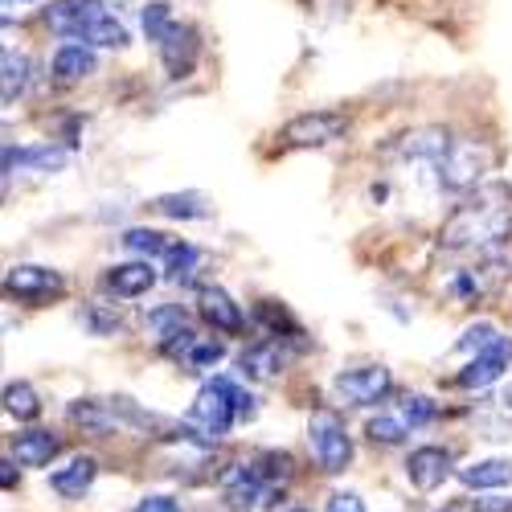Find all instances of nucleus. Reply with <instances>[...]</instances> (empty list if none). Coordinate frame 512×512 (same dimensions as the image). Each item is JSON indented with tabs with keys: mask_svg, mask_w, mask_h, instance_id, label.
<instances>
[{
	"mask_svg": "<svg viewBox=\"0 0 512 512\" xmlns=\"http://www.w3.org/2000/svg\"><path fill=\"white\" fill-rule=\"evenodd\" d=\"M324 512H365V500L357 492H332Z\"/></svg>",
	"mask_w": 512,
	"mask_h": 512,
	"instance_id": "obj_36",
	"label": "nucleus"
},
{
	"mask_svg": "<svg viewBox=\"0 0 512 512\" xmlns=\"http://www.w3.org/2000/svg\"><path fill=\"white\" fill-rule=\"evenodd\" d=\"M291 512H308V508H291Z\"/></svg>",
	"mask_w": 512,
	"mask_h": 512,
	"instance_id": "obj_42",
	"label": "nucleus"
},
{
	"mask_svg": "<svg viewBox=\"0 0 512 512\" xmlns=\"http://www.w3.org/2000/svg\"><path fill=\"white\" fill-rule=\"evenodd\" d=\"M29 70H33V62H29L25 54L5 50V78H0V99H5V107H13V103L25 95V87H29Z\"/></svg>",
	"mask_w": 512,
	"mask_h": 512,
	"instance_id": "obj_26",
	"label": "nucleus"
},
{
	"mask_svg": "<svg viewBox=\"0 0 512 512\" xmlns=\"http://www.w3.org/2000/svg\"><path fill=\"white\" fill-rule=\"evenodd\" d=\"M451 476V451L447 447H414L406 459V480L418 492H435Z\"/></svg>",
	"mask_w": 512,
	"mask_h": 512,
	"instance_id": "obj_12",
	"label": "nucleus"
},
{
	"mask_svg": "<svg viewBox=\"0 0 512 512\" xmlns=\"http://www.w3.org/2000/svg\"><path fill=\"white\" fill-rule=\"evenodd\" d=\"M136 512H181V504L173 496H144L136 504Z\"/></svg>",
	"mask_w": 512,
	"mask_h": 512,
	"instance_id": "obj_37",
	"label": "nucleus"
},
{
	"mask_svg": "<svg viewBox=\"0 0 512 512\" xmlns=\"http://www.w3.org/2000/svg\"><path fill=\"white\" fill-rule=\"evenodd\" d=\"M127 250H132V254H140V259H160V254H164V259H168V254H173V238H168V234H160V230H144V226H132V230H123V238H119Z\"/></svg>",
	"mask_w": 512,
	"mask_h": 512,
	"instance_id": "obj_25",
	"label": "nucleus"
},
{
	"mask_svg": "<svg viewBox=\"0 0 512 512\" xmlns=\"http://www.w3.org/2000/svg\"><path fill=\"white\" fill-rule=\"evenodd\" d=\"M99 70V54L91 46H82V41H66V46L54 50V62H50V74L54 82H62V87H74V82L91 78Z\"/></svg>",
	"mask_w": 512,
	"mask_h": 512,
	"instance_id": "obj_16",
	"label": "nucleus"
},
{
	"mask_svg": "<svg viewBox=\"0 0 512 512\" xmlns=\"http://www.w3.org/2000/svg\"><path fill=\"white\" fill-rule=\"evenodd\" d=\"M287 361H291L287 345H283V340H271V336L254 340L250 349L238 353V369H242V377H254V381H271V377H279Z\"/></svg>",
	"mask_w": 512,
	"mask_h": 512,
	"instance_id": "obj_14",
	"label": "nucleus"
},
{
	"mask_svg": "<svg viewBox=\"0 0 512 512\" xmlns=\"http://www.w3.org/2000/svg\"><path fill=\"white\" fill-rule=\"evenodd\" d=\"M5 291H9V300H17V304L41 308V304L58 300V295L66 291V279H62L54 267L21 263V267H9V275H5Z\"/></svg>",
	"mask_w": 512,
	"mask_h": 512,
	"instance_id": "obj_7",
	"label": "nucleus"
},
{
	"mask_svg": "<svg viewBox=\"0 0 512 512\" xmlns=\"http://www.w3.org/2000/svg\"><path fill=\"white\" fill-rule=\"evenodd\" d=\"M197 312H201V320H205L213 332L238 336V332L246 328L242 308L230 300V291H222V287H201V291H197Z\"/></svg>",
	"mask_w": 512,
	"mask_h": 512,
	"instance_id": "obj_13",
	"label": "nucleus"
},
{
	"mask_svg": "<svg viewBox=\"0 0 512 512\" xmlns=\"http://www.w3.org/2000/svg\"><path fill=\"white\" fill-rule=\"evenodd\" d=\"M459 480L476 492H492V488H508L512 484V459H476L459 467Z\"/></svg>",
	"mask_w": 512,
	"mask_h": 512,
	"instance_id": "obj_21",
	"label": "nucleus"
},
{
	"mask_svg": "<svg viewBox=\"0 0 512 512\" xmlns=\"http://www.w3.org/2000/svg\"><path fill=\"white\" fill-rule=\"evenodd\" d=\"M365 435H369L373 443H381V447H398V443L410 435V426H406L402 414H377V418H369Z\"/></svg>",
	"mask_w": 512,
	"mask_h": 512,
	"instance_id": "obj_30",
	"label": "nucleus"
},
{
	"mask_svg": "<svg viewBox=\"0 0 512 512\" xmlns=\"http://www.w3.org/2000/svg\"><path fill=\"white\" fill-rule=\"evenodd\" d=\"M160 62H164V70L173 74V78H185L189 70H193V62H197V33L189 29V25H173L164 33V41H160Z\"/></svg>",
	"mask_w": 512,
	"mask_h": 512,
	"instance_id": "obj_18",
	"label": "nucleus"
},
{
	"mask_svg": "<svg viewBox=\"0 0 512 512\" xmlns=\"http://www.w3.org/2000/svg\"><path fill=\"white\" fill-rule=\"evenodd\" d=\"M213 386H218L222 394H226V402L234 406V414H238V422H250L254 414H259V406H254V394L250 390H242L234 377H213Z\"/></svg>",
	"mask_w": 512,
	"mask_h": 512,
	"instance_id": "obj_33",
	"label": "nucleus"
},
{
	"mask_svg": "<svg viewBox=\"0 0 512 512\" xmlns=\"http://www.w3.org/2000/svg\"><path fill=\"white\" fill-rule=\"evenodd\" d=\"M5 414L17 418V422H33L41 414V398L29 381H9L5 386Z\"/></svg>",
	"mask_w": 512,
	"mask_h": 512,
	"instance_id": "obj_28",
	"label": "nucleus"
},
{
	"mask_svg": "<svg viewBox=\"0 0 512 512\" xmlns=\"http://www.w3.org/2000/svg\"><path fill=\"white\" fill-rule=\"evenodd\" d=\"M332 390H336V398L345 406H377L381 398L394 390V377H390L386 365H357V369L336 373Z\"/></svg>",
	"mask_w": 512,
	"mask_h": 512,
	"instance_id": "obj_8",
	"label": "nucleus"
},
{
	"mask_svg": "<svg viewBox=\"0 0 512 512\" xmlns=\"http://www.w3.org/2000/svg\"><path fill=\"white\" fill-rule=\"evenodd\" d=\"M275 492L279 488H271L259 472H254V463L230 467L226 480H222V504L230 512H259V508H267L275 500Z\"/></svg>",
	"mask_w": 512,
	"mask_h": 512,
	"instance_id": "obj_10",
	"label": "nucleus"
},
{
	"mask_svg": "<svg viewBox=\"0 0 512 512\" xmlns=\"http://www.w3.org/2000/svg\"><path fill=\"white\" fill-rule=\"evenodd\" d=\"M254 320L263 324V332H267L271 340H283V345H287V340H300V345H304V328L291 320V312H287L283 304L263 300L259 308H254Z\"/></svg>",
	"mask_w": 512,
	"mask_h": 512,
	"instance_id": "obj_24",
	"label": "nucleus"
},
{
	"mask_svg": "<svg viewBox=\"0 0 512 512\" xmlns=\"http://www.w3.org/2000/svg\"><path fill=\"white\" fill-rule=\"evenodd\" d=\"M218 361H222V345H218V340H197V345L189 349V357H185V365H189L193 373L218 365Z\"/></svg>",
	"mask_w": 512,
	"mask_h": 512,
	"instance_id": "obj_35",
	"label": "nucleus"
},
{
	"mask_svg": "<svg viewBox=\"0 0 512 512\" xmlns=\"http://www.w3.org/2000/svg\"><path fill=\"white\" fill-rule=\"evenodd\" d=\"M82 324H87V332H91V336H115L123 320H119L115 304H103V300H95V304H87V308H82Z\"/></svg>",
	"mask_w": 512,
	"mask_h": 512,
	"instance_id": "obj_31",
	"label": "nucleus"
},
{
	"mask_svg": "<svg viewBox=\"0 0 512 512\" xmlns=\"http://www.w3.org/2000/svg\"><path fill=\"white\" fill-rule=\"evenodd\" d=\"M152 209L164 213V218H177V222H201L213 213V205L201 193H164L152 201Z\"/></svg>",
	"mask_w": 512,
	"mask_h": 512,
	"instance_id": "obj_23",
	"label": "nucleus"
},
{
	"mask_svg": "<svg viewBox=\"0 0 512 512\" xmlns=\"http://www.w3.org/2000/svg\"><path fill=\"white\" fill-rule=\"evenodd\" d=\"M439 512H459V508H439Z\"/></svg>",
	"mask_w": 512,
	"mask_h": 512,
	"instance_id": "obj_41",
	"label": "nucleus"
},
{
	"mask_svg": "<svg viewBox=\"0 0 512 512\" xmlns=\"http://www.w3.org/2000/svg\"><path fill=\"white\" fill-rule=\"evenodd\" d=\"M508 336H500L492 324H472L459 340H455V349L459 353H472V357H484V353H492V349H500Z\"/></svg>",
	"mask_w": 512,
	"mask_h": 512,
	"instance_id": "obj_29",
	"label": "nucleus"
},
{
	"mask_svg": "<svg viewBox=\"0 0 512 512\" xmlns=\"http://www.w3.org/2000/svg\"><path fill=\"white\" fill-rule=\"evenodd\" d=\"M349 132V119L340 111H304L283 123L279 144L283 148H328L336 140H345Z\"/></svg>",
	"mask_w": 512,
	"mask_h": 512,
	"instance_id": "obj_6",
	"label": "nucleus"
},
{
	"mask_svg": "<svg viewBox=\"0 0 512 512\" xmlns=\"http://www.w3.org/2000/svg\"><path fill=\"white\" fill-rule=\"evenodd\" d=\"M140 25H144V33H148V41H164V33L177 25V17H173V5H164V0H152V5H144V13H140Z\"/></svg>",
	"mask_w": 512,
	"mask_h": 512,
	"instance_id": "obj_32",
	"label": "nucleus"
},
{
	"mask_svg": "<svg viewBox=\"0 0 512 512\" xmlns=\"http://www.w3.org/2000/svg\"><path fill=\"white\" fill-rule=\"evenodd\" d=\"M95 476H99V463H95L91 455H74L66 467H58V472L50 476V488H54L62 500H82V496L91 492Z\"/></svg>",
	"mask_w": 512,
	"mask_h": 512,
	"instance_id": "obj_20",
	"label": "nucleus"
},
{
	"mask_svg": "<svg viewBox=\"0 0 512 512\" xmlns=\"http://www.w3.org/2000/svg\"><path fill=\"white\" fill-rule=\"evenodd\" d=\"M451 132L447 127H414V132H402L398 140H390L386 148H381V156L386 160H406V164H426L435 168L443 160V152L451 148Z\"/></svg>",
	"mask_w": 512,
	"mask_h": 512,
	"instance_id": "obj_9",
	"label": "nucleus"
},
{
	"mask_svg": "<svg viewBox=\"0 0 512 512\" xmlns=\"http://www.w3.org/2000/svg\"><path fill=\"white\" fill-rule=\"evenodd\" d=\"M156 287V267L148 259H136V263H119L107 271V291H115L119 300H140Z\"/></svg>",
	"mask_w": 512,
	"mask_h": 512,
	"instance_id": "obj_19",
	"label": "nucleus"
},
{
	"mask_svg": "<svg viewBox=\"0 0 512 512\" xmlns=\"http://www.w3.org/2000/svg\"><path fill=\"white\" fill-rule=\"evenodd\" d=\"M46 25L70 41L82 46H99V50H123L127 41V25L107 9V0H54L46 9Z\"/></svg>",
	"mask_w": 512,
	"mask_h": 512,
	"instance_id": "obj_2",
	"label": "nucleus"
},
{
	"mask_svg": "<svg viewBox=\"0 0 512 512\" xmlns=\"http://www.w3.org/2000/svg\"><path fill=\"white\" fill-rule=\"evenodd\" d=\"M0 484H5V492H13V488H17V472H13V459H5V463H0Z\"/></svg>",
	"mask_w": 512,
	"mask_h": 512,
	"instance_id": "obj_39",
	"label": "nucleus"
},
{
	"mask_svg": "<svg viewBox=\"0 0 512 512\" xmlns=\"http://www.w3.org/2000/svg\"><path fill=\"white\" fill-rule=\"evenodd\" d=\"M476 512H512V500L488 496V500H476Z\"/></svg>",
	"mask_w": 512,
	"mask_h": 512,
	"instance_id": "obj_38",
	"label": "nucleus"
},
{
	"mask_svg": "<svg viewBox=\"0 0 512 512\" xmlns=\"http://www.w3.org/2000/svg\"><path fill=\"white\" fill-rule=\"evenodd\" d=\"M234 422H238V414L226 402V394L213 386V381H205L197 402H193V410H189V418H185V426H181V435L193 439L197 447H213L218 439H226V431Z\"/></svg>",
	"mask_w": 512,
	"mask_h": 512,
	"instance_id": "obj_5",
	"label": "nucleus"
},
{
	"mask_svg": "<svg viewBox=\"0 0 512 512\" xmlns=\"http://www.w3.org/2000/svg\"><path fill=\"white\" fill-rule=\"evenodd\" d=\"M62 451V443H58V435H50V431H25V435H17V443H13V455H17V463L21 467H50V459Z\"/></svg>",
	"mask_w": 512,
	"mask_h": 512,
	"instance_id": "obj_22",
	"label": "nucleus"
},
{
	"mask_svg": "<svg viewBox=\"0 0 512 512\" xmlns=\"http://www.w3.org/2000/svg\"><path fill=\"white\" fill-rule=\"evenodd\" d=\"M70 160V148L58 144H29V148H5V177L17 173H62Z\"/></svg>",
	"mask_w": 512,
	"mask_h": 512,
	"instance_id": "obj_11",
	"label": "nucleus"
},
{
	"mask_svg": "<svg viewBox=\"0 0 512 512\" xmlns=\"http://www.w3.org/2000/svg\"><path fill=\"white\" fill-rule=\"evenodd\" d=\"M201 267H205V254L197 246H189V242H177L173 254H168V279L181 283V287H193Z\"/></svg>",
	"mask_w": 512,
	"mask_h": 512,
	"instance_id": "obj_27",
	"label": "nucleus"
},
{
	"mask_svg": "<svg viewBox=\"0 0 512 512\" xmlns=\"http://www.w3.org/2000/svg\"><path fill=\"white\" fill-rule=\"evenodd\" d=\"M488 168H492V152H488L484 140L455 136L451 148L443 152V160L431 168V173H435L439 189H447V193H472V189H480Z\"/></svg>",
	"mask_w": 512,
	"mask_h": 512,
	"instance_id": "obj_3",
	"label": "nucleus"
},
{
	"mask_svg": "<svg viewBox=\"0 0 512 512\" xmlns=\"http://www.w3.org/2000/svg\"><path fill=\"white\" fill-rule=\"evenodd\" d=\"M308 447H312V459L320 463V472H328V476H340L353 463L349 426L336 410H316L308 418Z\"/></svg>",
	"mask_w": 512,
	"mask_h": 512,
	"instance_id": "obj_4",
	"label": "nucleus"
},
{
	"mask_svg": "<svg viewBox=\"0 0 512 512\" xmlns=\"http://www.w3.org/2000/svg\"><path fill=\"white\" fill-rule=\"evenodd\" d=\"M13 5H25V0H5V9H13Z\"/></svg>",
	"mask_w": 512,
	"mask_h": 512,
	"instance_id": "obj_40",
	"label": "nucleus"
},
{
	"mask_svg": "<svg viewBox=\"0 0 512 512\" xmlns=\"http://www.w3.org/2000/svg\"><path fill=\"white\" fill-rule=\"evenodd\" d=\"M402 418H406V426H426V422L439 418V402H431L426 394H410L402 402Z\"/></svg>",
	"mask_w": 512,
	"mask_h": 512,
	"instance_id": "obj_34",
	"label": "nucleus"
},
{
	"mask_svg": "<svg viewBox=\"0 0 512 512\" xmlns=\"http://www.w3.org/2000/svg\"><path fill=\"white\" fill-rule=\"evenodd\" d=\"M66 418L74 426H82L87 435H95V439H107V435H115L123 426L115 406H111V398H78V402L66 406Z\"/></svg>",
	"mask_w": 512,
	"mask_h": 512,
	"instance_id": "obj_15",
	"label": "nucleus"
},
{
	"mask_svg": "<svg viewBox=\"0 0 512 512\" xmlns=\"http://www.w3.org/2000/svg\"><path fill=\"white\" fill-rule=\"evenodd\" d=\"M512 238V193L504 185H488L447 213L439 226V246L447 254H496Z\"/></svg>",
	"mask_w": 512,
	"mask_h": 512,
	"instance_id": "obj_1",
	"label": "nucleus"
},
{
	"mask_svg": "<svg viewBox=\"0 0 512 512\" xmlns=\"http://www.w3.org/2000/svg\"><path fill=\"white\" fill-rule=\"evenodd\" d=\"M508 365H512V340H504L500 349H492V353H484V357L467 361V365L455 373V386H463V390H484V386H492V381L504 377Z\"/></svg>",
	"mask_w": 512,
	"mask_h": 512,
	"instance_id": "obj_17",
	"label": "nucleus"
}]
</instances>
